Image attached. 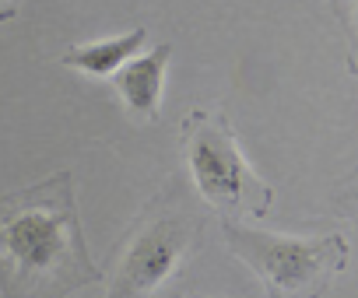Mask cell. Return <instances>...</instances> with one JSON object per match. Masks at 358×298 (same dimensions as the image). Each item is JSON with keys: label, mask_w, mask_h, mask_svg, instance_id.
Masks as SVG:
<instances>
[{"label": "cell", "mask_w": 358, "mask_h": 298, "mask_svg": "<svg viewBox=\"0 0 358 298\" xmlns=\"http://www.w3.org/2000/svg\"><path fill=\"white\" fill-rule=\"evenodd\" d=\"M99 281L67 169L0 197V298H67Z\"/></svg>", "instance_id": "cell-1"}, {"label": "cell", "mask_w": 358, "mask_h": 298, "mask_svg": "<svg viewBox=\"0 0 358 298\" xmlns=\"http://www.w3.org/2000/svg\"><path fill=\"white\" fill-rule=\"evenodd\" d=\"M204 246V218L183 204L179 190H165L144 204L130 232L113 253L106 298H155L190 256Z\"/></svg>", "instance_id": "cell-2"}, {"label": "cell", "mask_w": 358, "mask_h": 298, "mask_svg": "<svg viewBox=\"0 0 358 298\" xmlns=\"http://www.w3.org/2000/svg\"><path fill=\"white\" fill-rule=\"evenodd\" d=\"M179 140L194 172V186L225 221H236L243 214L264 218L271 211L274 190L246 165L236 130L222 109L187 112L179 123Z\"/></svg>", "instance_id": "cell-3"}, {"label": "cell", "mask_w": 358, "mask_h": 298, "mask_svg": "<svg viewBox=\"0 0 358 298\" xmlns=\"http://www.w3.org/2000/svg\"><path fill=\"white\" fill-rule=\"evenodd\" d=\"M229 249L260 277L267 298H323L348 263L344 235L292 239L239 221H222Z\"/></svg>", "instance_id": "cell-4"}, {"label": "cell", "mask_w": 358, "mask_h": 298, "mask_svg": "<svg viewBox=\"0 0 358 298\" xmlns=\"http://www.w3.org/2000/svg\"><path fill=\"white\" fill-rule=\"evenodd\" d=\"M169 60H172V46L162 43L148 57L127 60L113 74V88L120 91V98L127 102V112L134 119L158 123V116H162V81H165Z\"/></svg>", "instance_id": "cell-5"}, {"label": "cell", "mask_w": 358, "mask_h": 298, "mask_svg": "<svg viewBox=\"0 0 358 298\" xmlns=\"http://www.w3.org/2000/svg\"><path fill=\"white\" fill-rule=\"evenodd\" d=\"M148 39V29L137 25L134 32L120 36V39H102V43H88V46H71L60 64L71 70H81L88 77H113Z\"/></svg>", "instance_id": "cell-6"}, {"label": "cell", "mask_w": 358, "mask_h": 298, "mask_svg": "<svg viewBox=\"0 0 358 298\" xmlns=\"http://www.w3.org/2000/svg\"><path fill=\"white\" fill-rule=\"evenodd\" d=\"M18 4L22 0H0V22H11L18 15Z\"/></svg>", "instance_id": "cell-7"}, {"label": "cell", "mask_w": 358, "mask_h": 298, "mask_svg": "<svg viewBox=\"0 0 358 298\" xmlns=\"http://www.w3.org/2000/svg\"><path fill=\"white\" fill-rule=\"evenodd\" d=\"M176 298H187V295H176Z\"/></svg>", "instance_id": "cell-8"}]
</instances>
